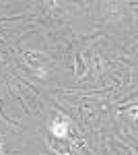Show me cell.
<instances>
[{
  "label": "cell",
  "instance_id": "cell-1",
  "mask_svg": "<svg viewBox=\"0 0 138 155\" xmlns=\"http://www.w3.org/2000/svg\"><path fill=\"white\" fill-rule=\"evenodd\" d=\"M54 132H56L58 137H64V134H66V124H62V122L56 124V126H54Z\"/></svg>",
  "mask_w": 138,
  "mask_h": 155
}]
</instances>
